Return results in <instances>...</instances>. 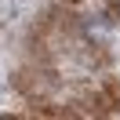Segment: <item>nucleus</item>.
<instances>
[{
	"instance_id": "f257e3e1",
	"label": "nucleus",
	"mask_w": 120,
	"mask_h": 120,
	"mask_svg": "<svg viewBox=\"0 0 120 120\" xmlns=\"http://www.w3.org/2000/svg\"><path fill=\"white\" fill-rule=\"evenodd\" d=\"M116 8H120V0H116Z\"/></svg>"
}]
</instances>
